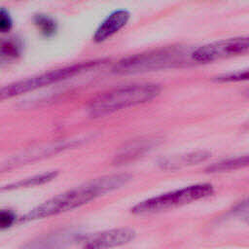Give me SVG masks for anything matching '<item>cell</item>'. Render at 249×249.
<instances>
[{"label":"cell","mask_w":249,"mask_h":249,"mask_svg":"<svg viewBox=\"0 0 249 249\" xmlns=\"http://www.w3.org/2000/svg\"><path fill=\"white\" fill-rule=\"evenodd\" d=\"M129 13L126 10H118L110 14L96 29L93 40L103 42L121 30L129 19Z\"/></svg>","instance_id":"obj_9"},{"label":"cell","mask_w":249,"mask_h":249,"mask_svg":"<svg viewBox=\"0 0 249 249\" xmlns=\"http://www.w3.org/2000/svg\"><path fill=\"white\" fill-rule=\"evenodd\" d=\"M249 38L247 36L232 37L208 43L195 49L191 53L192 61L207 63L215 60L229 58L247 53Z\"/></svg>","instance_id":"obj_6"},{"label":"cell","mask_w":249,"mask_h":249,"mask_svg":"<svg viewBox=\"0 0 249 249\" xmlns=\"http://www.w3.org/2000/svg\"><path fill=\"white\" fill-rule=\"evenodd\" d=\"M193 52V51H192ZM192 52L185 47H164L136 53L120 60L113 68L117 74H135L186 64Z\"/></svg>","instance_id":"obj_3"},{"label":"cell","mask_w":249,"mask_h":249,"mask_svg":"<svg viewBox=\"0 0 249 249\" xmlns=\"http://www.w3.org/2000/svg\"><path fill=\"white\" fill-rule=\"evenodd\" d=\"M101 63H103V60L80 62L62 68L51 70L49 72H45L42 74H38L23 80L10 83L8 85L0 87V102L21 94H25L27 92L44 88L46 86H50L70 79L76 75L95 68Z\"/></svg>","instance_id":"obj_4"},{"label":"cell","mask_w":249,"mask_h":249,"mask_svg":"<svg viewBox=\"0 0 249 249\" xmlns=\"http://www.w3.org/2000/svg\"><path fill=\"white\" fill-rule=\"evenodd\" d=\"M160 92V87L153 83H138L113 89L96 96L89 105V115L100 118L122 109L146 103Z\"/></svg>","instance_id":"obj_2"},{"label":"cell","mask_w":249,"mask_h":249,"mask_svg":"<svg viewBox=\"0 0 249 249\" xmlns=\"http://www.w3.org/2000/svg\"><path fill=\"white\" fill-rule=\"evenodd\" d=\"M212 194L213 187L210 184L202 183L191 185L142 200L131 208V212L136 215L158 213L199 200L211 196Z\"/></svg>","instance_id":"obj_5"},{"label":"cell","mask_w":249,"mask_h":249,"mask_svg":"<svg viewBox=\"0 0 249 249\" xmlns=\"http://www.w3.org/2000/svg\"><path fill=\"white\" fill-rule=\"evenodd\" d=\"M130 179V175L126 173L106 175L92 179L91 181L44 201L22 216L19 220L21 222L34 221L73 210L100 196L122 188L126 185Z\"/></svg>","instance_id":"obj_1"},{"label":"cell","mask_w":249,"mask_h":249,"mask_svg":"<svg viewBox=\"0 0 249 249\" xmlns=\"http://www.w3.org/2000/svg\"><path fill=\"white\" fill-rule=\"evenodd\" d=\"M210 157V153L206 151H196L191 152L184 155H177L162 159L159 164L164 169H176L186 165L197 164L199 162L205 161Z\"/></svg>","instance_id":"obj_11"},{"label":"cell","mask_w":249,"mask_h":249,"mask_svg":"<svg viewBox=\"0 0 249 249\" xmlns=\"http://www.w3.org/2000/svg\"><path fill=\"white\" fill-rule=\"evenodd\" d=\"M17 216L12 210L0 209V230L10 228L16 223Z\"/></svg>","instance_id":"obj_16"},{"label":"cell","mask_w":249,"mask_h":249,"mask_svg":"<svg viewBox=\"0 0 249 249\" xmlns=\"http://www.w3.org/2000/svg\"><path fill=\"white\" fill-rule=\"evenodd\" d=\"M248 160H249L248 156L224 160L209 165L206 168V171L210 173H217V172H226V171L238 169L246 166L248 164Z\"/></svg>","instance_id":"obj_13"},{"label":"cell","mask_w":249,"mask_h":249,"mask_svg":"<svg viewBox=\"0 0 249 249\" xmlns=\"http://www.w3.org/2000/svg\"><path fill=\"white\" fill-rule=\"evenodd\" d=\"M12 26L13 20L9 12L4 8H0V32L5 33L10 31Z\"/></svg>","instance_id":"obj_18"},{"label":"cell","mask_w":249,"mask_h":249,"mask_svg":"<svg viewBox=\"0 0 249 249\" xmlns=\"http://www.w3.org/2000/svg\"><path fill=\"white\" fill-rule=\"evenodd\" d=\"M155 139L139 138L132 140L125 144L119 153L115 156L114 162L116 164H123L129 162L143 156L146 152L151 150L155 145Z\"/></svg>","instance_id":"obj_10"},{"label":"cell","mask_w":249,"mask_h":249,"mask_svg":"<svg viewBox=\"0 0 249 249\" xmlns=\"http://www.w3.org/2000/svg\"><path fill=\"white\" fill-rule=\"evenodd\" d=\"M57 171H49V172H44L41 174L34 175L29 178H25L22 180H19L18 182H14L11 184H8L6 186H2L0 188V191H14V190H19L23 188H30V187H35V186H40L45 183H48L52 180H53L56 175Z\"/></svg>","instance_id":"obj_12"},{"label":"cell","mask_w":249,"mask_h":249,"mask_svg":"<svg viewBox=\"0 0 249 249\" xmlns=\"http://www.w3.org/2000/svg\"><path fill=\"white\" fill-rule=\"evenodd\" d=\"M248 79V70L245 71H238V72H231L223 74L220 76L215 77V80L218 82H236Z\"/></svg>","instance_id":"obj_17"},{"label":"cell","mask_w":249,"mask_h":249,"mask_svg":"<svg viewBox=\"0 0 249 249\" xmlns=\"http://www.w3.org/2000/svg\"><path fill=\"white\" fill-rule=\"evenodd\" d=\"M134 237L135 231L129 228L108 230L89 237L83 249H112L130 242Z\"/></svg>","instance_id":"obj_7"},{"label":"cell","mask_w":249,"mask_h":249,"mask_svg":"<svg viewBox=\"0 0 249 249\" xmlns=\"http://www.w3.org/2000/svg\"><path fill=\"white\" fill-rule=\"evenodd\" d=\"M34 22L38 26V28L41 30V32L46 35L53 34L56 29L54 20L46 15L36 16L34 18Z\"/></svg>","instance_id":"obj_15"},{"label":"cell","mask_w":249,"mask_h":249,"mask_svg":"<svg viewBox=\"0 0 249 249\" xmlns=\"http://www.w3.org/2000/svg\"><path fill=\"white\" fill-rule=\"evenodd\" d=\"M76 233L71 231H60L40 236L18 249H63L75 239Z\"/></svg>","instance_id":"obj_8"},{"label":"cell","mask_w":249,"mask_h":249,"mask_svg":"<svg viewBox=\"0 0 249 249\" xmlns=\"http://www.w3.org/2000/svg\"><path fill=\"white\" fill-rule=\"evenodd\" d=\"M19 53V46L12 40H4L0 42V59L8 60L14 58Z\"/></svg>","instance_id":"obj_14"}]
</instances>
